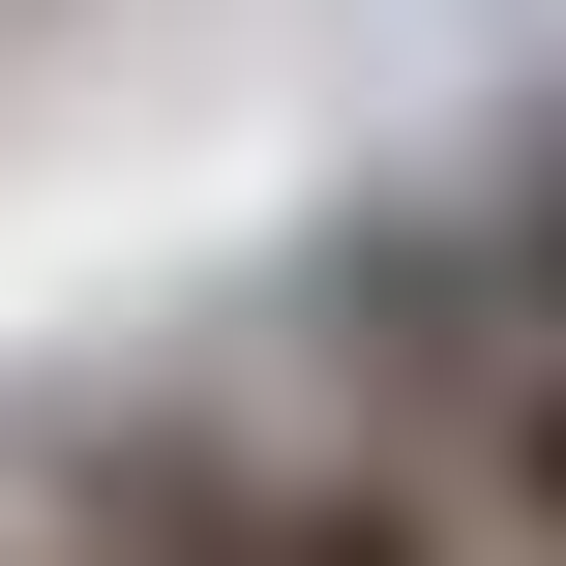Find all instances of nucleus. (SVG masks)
<instances>
[{"label":"nucleus","mask_w":566,"mask_h":566,"mask_svg":"<svg viewBox=\"0 0 566 566\" xmlns=\"http://www.w3.org/2000/svg\"><path fill=\"white\" fill-rule=\"evenodd\" d=\"M0 566H30V537H0Z\"/></svg>","instance_id":"20e7f679"},{"label":"nucleus","mask_w":566,"mask_h":566,"mask_svg":"<svg viewBox=\"0 0 566 566\" xmlns=\"http://www.w3.org/2000/svg\"><path fill=\"white\" fill-rule=\"evenodd\" d=\"M448 478H478V507L566 566V358H507V388H478V448H448Z\"/></svg>","instance_id":"7ed1b4c3"},{"label":"nucleus","mask_w":566,"mask_h":566,"mask_svg":"<svg viewBox=\"0 0 566 566\" xmlns=\"http://www.w3.org/2000/svg\"><path fill=\"white\" fill-rule=\"evenodd\" d=\"M328 358H358L388 418H448V448H478V388H507L537 328H507V269H478V209H358V239H328Z\"/></svg>","instance_id":"f03ea898"},{"label":"nucleus","mask_w":566,"mask_h":566,"mask_svg":"<svg viewBox=\"0 0 566 566\" xmlns=\"http://www.w3.org/2000/svg\"><path fill=\"white\" fill-rule=\"evenodd\" d=\"M60 537L90 566H478L418 478H358V448L269 478V448H209V418H90V448H60Z\"/></svg>","instance_id":"f257e3e1"}]
</instances>
